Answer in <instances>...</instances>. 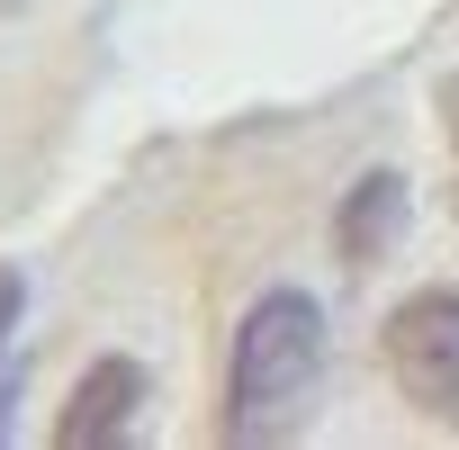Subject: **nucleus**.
I'll return each mask as SVG.
<instances>
[{
    "mask_svg": "<svg viewBox=\"0 0 459 450\" xmlns=\"http://www.w3.org/2000/svg\"><path fill=\"white\" fill-rule=\"evenodd\" d=\"M325 387V307L307 289H262L235 325V360H225V441L271 450L316 414Z\"/></svg>",
    "mask_w": 459,
    "mask_h": 450,
    "instance_id": "1",
    "label": "nucleus"
},
{
    "mask_svg": "<svg viewBox=\"0 0 459 450\" xmlns=\"http://www.w3.org/2000/svg\"><path fill=\"white\" fill-rule=\"evenodd\" d=\"M378 360L396 378V396L432 423L459 432V289H414L396 298L387 333H378Z\"/></svg>",
    "mask_w": 459,
    "mask_h": 450,
    "instance_id": "2",
    "label": "nucleus"
},
{
    "mask_svg": "<svg viewBox=\"0 0 459 450\" xmlns=\"http://www.w3.org/2000/svg\"><path fill=\"white\" fill-rule=\"evenodd\" d=\"M135 423H144V369L126 351H100L55 414V450H126Z\"/></svg>",
    "mask_w": 459,
    "mask_h": 450,
    "instance_id": "3",
    "label": "nucleus"
},
{
    "mask_svg": "<svg viewBox=\"0 0 459 450\" xmlns=\"http://www.w3.org/2000/svg\"><path fill=\"white\" fill-rule=\"evenodd\" d=\"M405 216H414L405 171H360L351 198L333 207V253H342L351 271H378V262L396 253V235H405Z\"/></svg>",
    "mask_w": 459,
    "mask_h": 450,
    "instance_id": "4",
    "label": "nucleus"
},
{
    "mask_svg": "<svg viewBox=\"0 0 459 450\" xmlns=\"http://www.w3.org/2000/svg\"><path fill=\"white\" fill-rule=\"evenodd\" d=\"M19 316H28V280L0 262V432H10V387H19V369H10V333H19Z\"/></svg>",
    "mask_w": 459,
    "mask_h": 450,
    "instance_id": "5",
    "label": "nucleus"
},
{
    "mask_svg": "<svg viewBox=\"0 0 459 450\" xmlns=\"http://www.w3.org/2000/svg\"><path fill=\"white\" fill-rule=\"evenodd\" d=\"M441 126H450V162H459V73L441 82Z\"/></svg>",
    "mask_w": 459,
    "mask_h": 450,
    "instance_id": "6",
    "label": "nucleus"
}]
</instances>
